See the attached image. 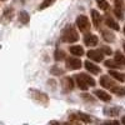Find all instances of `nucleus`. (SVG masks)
<instances>
[{
    "label": "nucleus",
    "mask_w": 125,
    "mask_h": 125,
    "mask_svg": "<svg viewBox=\"0 0 125 125\" xmlns=\"http://www.w3.org/2000/svg\"><path fill=\"white\" fill-rule=\"evenodd\" d=\"M100 51H101V53H103L104 55H105V54H106V55H110V54L113 53L111 49H110V48H108V46H103V48L100 49Z\"/></svg>",
    "instance_id": "26"
},
{
    "label": "nucleus",
    "mask_w": 125,
    "mask_h": 125,
    "mask_svg": "<svg viewBox=\"0 0 125 125\" xmlns=\"http://www.w3.org/2000/svg\"><path fill=\"white\" fill-rule=\"evenodd\" d=\"M105 24H106L109 28L114 29V30H119V29H120V26L118 25V23H116L113 18H110V16H106V19H105Z\"/></svg>",
    "instance_id": "14"
},
{
    "label": "nucleus",
    "mask_w": 125,
    "mask_h": 125,
    "mask_svg": "<svg viewBox=\"0 0 125 125\" xmlns=\"http://www.w3.org/2000/svg\"><path fill=\"white\" fill-rule=\"evenodd\" d=\"M88 56L90 60H94V61H103L104 60V54L101 53L100 50H89L88 51Z\"/></svg>",
    "instance_id": "5"
},
{
    "label": "nucleus",
    "mask_w": 125,
    "mask_h": 125,
    "mask_svg": "<svg viewBox=\"0 0 125 125\" xmlns=\"http://www.w3.org/2000/svg\"><path fill=\"white\" fill-rule=\"evenodd\" d=\"M124 50H125V44H124Z\"/></svg>",
    "instance_id": "29"
},
{
    "label": "nucleus",
    "mask_w": 125,
    "mask_h": 125,
    "mask_svg": "<svg viewBox=\"0 0 125 125\" xmlns=\"http://www.w3.org/2000/svg\"><path fill=\"white\" fill-rule=\"evenodd\" d=\"M84 43L88 46H95V45H98V36L89 33L84 36Z\"/></svg>",
    "instance_id": "7"
},
{
    "label": "nucleus",
    "mask_w": 125,
    "mask_h": 125,
    "mask_svg": "<svg viewBox=\"0 0 125 125\" xmlns=\"http://www.w3.org/2000/svg\"><path fill=\"white\" fill-rule=\"evenodd\" d=\"M121 123H123V124H125V116H124V118L121 119Z\"/></svg>",
    "instance_id": "28"
},
{
    "label": "nucleus",
    "mask_w": 125,
    "mask_h": 125,
    "mask_svg": "<svg viewBox=\"0 0 125 125\" xmlns=\"http://www.w3.org/2000/svg\"><path fill=\"white\" fill-rule=\"evenodd\" d=\"M114 60L116 61V64L120 68H124L125 66V58H124V55L120 53V51H116V53H115V58H114Z\"/></svg>",
    "instance_id": "13"
},
{
    "label": "nucleus",
    "mask_w": 125,
    "mask_h": 125,
    "mask_svg": "<svg viewBox=\"0 0 125 125\" xmlns=\"http://www.w3.org/2000/svg\"><path fill=\"white\" fill-rule=\"evenodd\" d=\"M100 85H101V86H104L105 89H111V88L115 86V81H114L110 76L104 75V76H101V78H100Z\"/></svg>",
    "instance_id": "6"
},
{
    "label": "nucleus",
    "mask_w": 125,
    "mask_h": 125,
    "mask_svg": "<svg viewBox=\"0 0 125 125\" xmlns=\"http://www.w3.org/2000/svg\"><path fill=\"white\" fill-rule=\"evenodd\" d=\"M84 65H85L86 70H88V71H90L91 74H94V75L100 74V68H99L98 65H95L94 62H91L90 60H86V61L84 62Z\"/></svg>",
    "instance_id": "8"
},
{
    "label": "nucleus",
    "mask_w": 125,
    "mask_h": 125,
    "mask_svg": "<svg viewBox=\"0 0 125 125\" xmlns=\"http://www.w3.org/2000/svg\"><path fill=\"white\" fill-rule=\"evenodd\" d=\"M124 33H125V28H124Z\"/></svg>",
    "instance_id": "30"
},
{
    "label": "nucleus",
    "mask_w": 125,
    "mask_h": 125,
    "mask_svg": "<svg viewBox=\"0 0 125 125\" xmlns=\"http://www.w3.org/2000/svg\"><path fill=\"white\" fill-rule=\"evenodd\" d=\"M109 75H110L111 78H114V79L119 80V81H125L124 74H120V73H118V71H115V70H110V71H109Z\"/></svg>",
    "instance_id": "17"
},
{
    "label": "nucleus",
    "mask_w": 125,
    "mask_h": 125,
    "mask_svg": "<svg viewBox=\"0 0 125 125\" xmlns=\"http://www.w3.org/2000/svg\"><path fill=\"white\" fill-rule=\"evenodd\" d=\"M71 119H76V120L83 121V123H91V119L83 113H78L76 115H71Z\"/></svg>",
    "instance_id": "12"
},
{
    "label": "nucleus",
    "mask_w": 125,
    "mask_h": 125,
    "mask_svg": "<svg viewBox=\"0 0 125 125\" xmlns=\"http://www.w3.org/2000/svg\"><path fill=\"white\" fill-rule=\"evenodd\" d=\"M94 95H96V98L103 100V101H110L111 100V96L109 95L108 93L103 91V90H95L94 91Z\"/></svg>",
    "instance_id": "10"
},
{
    "label": "nucleus",
    "mask_w": 125,
    "mask_h": 125,
    "mask_svg": "<svg viewBox=\"0 0 125 125\" xmlns=\"http://www.w3.org/2000/svg\"><path fill=\"white\" fill-rule=\"evenodd\" d=\"M62 84H64V86L68 89V90H71L73 88H74V84H73V80L70 78H65L64 81H62Z\"/></svg>",
    "instance_id": "20"
},
{
    "label": "nucleus",
    "mask_w": 125,
    "mask_h": 125,
    "mask_svg": "<svg viewBox=\"0 0 125 125\" xmlns=\"http://www.w3.org/2000/svg\"><path fill=\"white\" fill-rule=\"evenodd\" d=\"M55 0H43V3H41V5L39 6V10H43V9H46L49 8L51 4H54Z\"/></svg>",
    "instance_id": "22"
},
{
    "label": "nucleus",
    "mask_w": 125,
    "mask_h": 125,
    "mask_svg": "<svg viewBox=\"0 0 125 125\" xmlns=\"http://www.w3.org/2000/svg\"><path fill=\"white\" fill-rule=\"evenodd\" d=\"M104 64H105V66H106V68H110V69L120 68V66L116 64V61H115V60H106L105 62H104Z\"/></svg>",
    "instance_id": "23"
},
{
    "label": "nucleus",
    "mask_w": 125,
    "mask_h": 125,
    "mask_svg": "<svg viewBox=\"0 0 125 125\" xmlns=\"http://www.w3.org/2000/svg\"><path fill=\"white\" fill-rule=\"evenodd\" d=\"M70 53L75 56H81L84 55V49H83L80 45H74V46H70Z\"/></svg>",
    "instance_id": "11"
},
{
    "label": "nucleus",
    "mask_w": 125,
    "mask_h": 125,
    "mask_svg": "<svg viewBox=\"0 0 125 125\" xmlns=\"http://www.w3.org/2000/svg\"><path fill=\"white\" fill-rule=\"evenodd\" d=\"M75 79H76V84H78V86H79L81 90H88V89H89V86H88V85H86V84H85V83L81 79H79L78 76H76Z\"/></svg>",
    "instance_id": "25"
},
{
    "label": "nucleus",
    "mask_w": 125,
    "mask_h": 125,
    "mask_svg": "<svg viewBox=\"0 0 125 125\" xmlns=\"http://www.w3.org/2000/svg\"><path fill=\"white\" fill-rule=\"evenodd\" d=\"M76 26L80 31H84V33H86V31L90 29V21L88 16L85 15H79L76 18Z\"/></svg>",
    "instance_id": "2"
},
{
    "label": "nucleus",
    "mask_w": 125,
    "mask_h": 125,
    "mask_svg": "<svg viewBox=\"0 0 125 125\" xmlns=\"http://www.w3.org/2000/svg\"><path fill=\"white\" fill-rule=\"evenodd\" d=\"M96 4L101 10H108V8H109V4L106 0H96Z\"/></svg>",
    "instance_id": "21"
},
{
    "label": "nucleus",
    "mask_w": 125,
    "mask_h": 125,
    "mask_svg": "<svg viewBox=\"0 0 125 125\" xmlns=\"http://www.w3.org/2000/svg\"><path fill=\"white\" fill-rule=\"evenodd\" d=\"M29 19H30V16L28 15L26 11H21V13H20L19 20H20V21H21L23 24H28V23H29Z\"/></svg>",
    "instance_id": "19"
},
{
    "label": "nucleus",
    "mask_w": 125,
    "mask_h": 125,
    "mask_svg": "<svg viewBox=\"0 0 125 125\" xmlns=\"http://www.w3.org/2000/svg\"><path fill=\"white\" fill-rule=\"evenodd\" d=\"M124 11H125L124 1H123V0H115V8H114V13H115V15H116L120 20L124 19Z\"/></svg>",
    "instance_id": "4"
},
{
    "label": "nucleus",
    "mask_w": 125,
    "mask_h": 125,
    "mask_svg": "<svg viewBox=\"0 0 125 125\" xmlns=\"http://www.w3.org/2000/svg\"><path fill=\"white\" fill-rule=\"evenodd\" d=\"M76 76H78L79 79H81V80L84 81V83H85V84H86L89 88L95 85V80H94L90 75H88V74H78Z\"/></svg>",
    "instance_id": "9"
},
{
    "label": "nucleus",
    "mask_w": 125,
    "mask_h": 125,
    "mask_svg": "<svg viewBox=\"0 0 125 125\" xmlns=\"http://www.w3.org/2000/svg\"><path fill=\"white\" fill-rule=\"evenodd\" d=\"M91 19H93V24L95 26H99V24L101 21V16L96 10H91Z\"/></svg>",
    "instance_id": "15"
},
{
    "label": "nucleus",
    "mask_w": 125,
    "mask_h": 125,
    "mask_svg": "<svg viewBox=\"0 0 125 125\" xmlns=\"http://www.w3.org/2000/svg\"><path fill=\"white\" fill-rule=\"evenodd\" d=\"M51 73H53V74H62V70L58 69V68H53L51 69Z\"/></svg>",
    "instance_id": "27"
},
{
    "label": "nucleus",
    "mask_w": 125,
    "mask_h": 125,
    "mask_svg": "<svg viewBox=\"0 0 125 125\" xmlns=\"http://www.w3.org/2000/svg\"><path fill=\"white\" fill-rule=\"evenodd\" d=\"M101 34H103V38L104 40H106V41H114L115 40V36H114V34L111 33V31H108V30H101Z\"/></svg>",
    "instance_id": "16"
},
{
    "label": "nucleus",
    "mask_w": 125,
    "mask_h": 125,
    "mask_svg": "<svg viewBox=\"0 0 125 125\" xmlns=\"http://www.w3.org/2000/svg\"><path fill=\"white\" fill-rule=\"evenodd\" d=\"M79 39V35H78V31L73 28V26H68L64 33H62V40L66 41V43H74Z\"/></svg>",
    "instance_id": "1"
},
{
    "label": "nucleus",
    "mask_w": 125,
    "mask_h": 125,
    "mask_svg": "<svg viewBox=\"0 0 125 125\" xmlns=\"http://www.w3.org/2000/svg\"><path fill=\"white\" fill-rule=\"evenodd\" d=\"M66 68L70 70H78L81 68V60L76 56H69L66 58Z\"/></svg>",
    "instance_id": "3"
},
{
    "label": "nucleus",
    "mask_w": 125,
    "mask_h": 125,
    "mask_svg": "<svg viewBox=\"0 0 125 125\" xmlns=\"http://www.w3.org/2000/svg\"><path fill=\"white\" fill-rule=\"evenodd\" d=\"M54 55H55L54 58H55V60H56V61H59V60H62V59H65V53H64L62 50H59V49L55 51V54H54Z\"/></svg>",
    "instance_id": "24"
},
{
    "label": "nucleus",
    "mask_w": 125,
    "mask_h": 125,
    "mask_svg": "<svg viewBox=\"0 0 125 125\" xmlns=\"http://www.w3.org/2000/svg\"><path fill=\"white\" fill-rule=\"evenodd\" d=\"M110 90H111L113 93L118 94V95H120V96H124V95H125V86H114V88H111Z\"/></svg>",
    "instance_id": "18"
}]
</instances>
